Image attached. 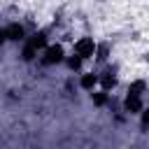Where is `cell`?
<instances>
[{"mask_svg": "<svg viewBox=\"0 0 149 149\" xmlns=\"http://www.w3.org/2000/svg\"><path fill=\"white\" fill-rule=\"evenodd\" d=\"M56 61H61V49L58 47H51L47 51V56H44V63H56Z\"/></svg>", "mask_w": 149, "mask_h": 149, "instance_id": "obj_3", "label": "cell"}, {"mask_svg": "<svg viewBox=\"0 0 149 149\" xmlns=\"http://www.w3.org/2000/svg\"><path fill=\"white\" fill-rule=\"evenodd\" d=\"M5 37H7V33H5V30H0V42H5Z\"/></svg>", "mask_w": 149, "mask_h": 149, "instance_id": "obj_5", "label": "cell"}, {"mask_svg": "<svg viewBox=\"0 0 149 149\" xmlns=\"http://www.w3.org/2000/svg\"><path fill=\"white\" fill-rule=\"evenodd\" d=\"M91 51H93V42H91V40H81V42L77 44V56L84 58V56H88Z\"/></svg>", "mask_w": 149, "mask_h": 149, "instance_id": "obj_2", "label": "cell"}, {"mask_svg": "<svg viewBox=\"0 0 149 149\" xmlns=\"http://www.w3.org/2000/svg\"><path fill=\"white\" fill-rule=\"evenodd\" d=\"M42 44H44V37H42V35H35V37L28 42V47H26V58H33L35 51H37Z\"/></svg>", "mask_w": 149, "mask_h": 149, "instance_id": "obj_1", "label": "cell"}, {"mask_svg": "<svg viewBox=\"0 0 149 149\" xmlns=\"http://www.w3.org/2000/svg\"><path fill=\"white\" fill-rule=\"evenodd\" d=\"M93 84V77H84V86H91Z\"/></svg>", "mask_w": 149, "mask_h": 149, "instance_id": "obj_4", "label": "cell"}]
</instances>
